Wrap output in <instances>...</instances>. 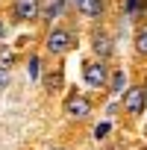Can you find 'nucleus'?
Masks as SVG:
<instances>
[{"instance_id":"obj_5","label":"nucleus","mask_w":147,"mask_h":150,"mask_svg":"<svg viewBox=\"0 0 147 150\" xmlns=\"http://www.w3.org/2000/svg\"><path fill=\"white\" fill-rule=\"evenodd\" d=\"M38 15V0H15V18L18 21H33Z\"/></svg>"},{"instance_id":"obj_11","label":"nucleus","mask_w":147,"mask_h":150,"mask_svg":"<svg viewBox=\"0 0 147 150\" xmlns=\"http://www.w3.org/2000/svg\"><path fill=\"white\" fill-rule=\"evenodd\" d=\"M62 6H65V3H62V0H56V3H53V6H50V9L44 12V18H47V21H53V18H56V15L62 12Z\"/></svg>"},{"instance_id":"obj_17","label":"nucleus","mask_w":147,"mask_h":150,"mask_svg":"<svg viewBox=\"0 0 147 150\" xmlns=\"http://www.w3.org/2000/svg\"><path fill=\"white\" fill-rule=\"evenodd\" d=\"M77 3H83V0H77Z\"/></svg>"},{"instance_id":"obj_7","label":"nucleus","mask_w":147,"mask_h":150,"mask_svg":"<svg viewBox=\"0 0 147 150\" xmlns=\"http://www.w3.org/2000/svg\"><path fill=\"white\" fill-rule=\"evenodd\" d=\"M80 9H83L86 15H91V18H94V15H100V12H103V0H83Z\"/></svg>"},{"instance_id":"obj_16","label":"nucleus","mask_w":147,"mask_h":150,"mask_svg":"<svg viewBox=\"0 0 147 150\" xmlns=\"http://www.w3.org/2000/svg\"><path fill=\"white\" fill-rule=\"evenodd\" d=\"M53 150H62V147H53Z\"/></svg>"},{"instance_id":"obj_6","label":"nucleus","mask_w":147,"mask_h":150,"mask_svg":"<svg viewBox=\"0 0 147 150\" xmlns=\"http://www.w3.org/2000/svg\"><path fill=\"white\" fill-rule=\"evenodd\" d=\"M94 53L97 56H109L112 53V38L109 35H94Z\"/></svg>"},{"instance_id":"obj_4","label":"nucleus","mask_w":147,"mask_h":150,"mask_svg":"<svg viewBox=\"0 0 147 150\" xmlns=\"http://www.w3.org/2000/svg\"><path fill=\"white\" fill-rule=\"evenodd\" d=\"M124 106H127V112L129 115H141L144 112V88H129L127 94H124Z\"/></svg>"},{"instance_id":"obj_12","label":"nucleus","mask_w":147,"mask_h":150,"mask_svg":"<svg viewBox=\"0 0 147 150\" xmlns=\"http://www.w3.org/2000/svg\"><path fill=\"white\" fill-rule=\"evenodd\" d=\"M30 77H33V80H38V59H35V56L30 59Z\"/></svg>"},{"instance_id":"obj_15","label":"nucleus","mask_w":147,"mask_h":150,"mask_svg":"<svg viewBox=\"0 0 147 150\" xmlns=\"http://www.w3.org/2000/svg\"><path fill=\"white\" fill-rule=\"evenodd\" d=\"M3 33H6V24H3V21H0V38H3Z\"/></svg>"},{"instance_id":"obj_14","label":"nucleus","mask_w":147,"mask_h":150,"mask_svg":"<svg viewBox=\"0 0 147 150\" xmlns=\"http://www.w3.org/2000/svg\"><path fill=\"white\" fill-rule=\"evenodd\" d=\"M6 83H9V74H6L3 68H0V88H6Z\"/></svg>"},{"instance_id":"obj_2","label":"nucleus","mask_w":147,"mask_h":150,"mask_svg":"<svg viewBox=\"0 0 147 150\" xmlns=\"http://www.w3.org/2000/svg\"><path fill=\"white\" fill-rule=\"evenodd\" d=\"M74 47V35L68 33V30H53L50 35H47V50L50 53H65V50H71Z\"/></svg>"},{"instance_id":"obj_9","label":"nucleus","mask_w":147,"mask_h":150,"mask_svg":"<svg viewBox=\"0 0 147 150\" xmlns=\"http://www.w3.org/2000/svg\"><path fill=\"white\" fill-rule=\"evenodd\" d=\"M135 50H138V53H147V27L138 30V35H135Z\"/></svg>"},{"instance_id":"obj_3","label":"nucleus","mask_w":147,"mask_h":150,"mask_svg":"<svg viewBox=\"0 0 147 150\" xmlns=\"http://www.w3.org/2000/svg\"><path fill=\"white\" fill-rule=\"evenodd\" d=\"M106 77H109V71H106L103 62H91V65H86V83H88V86L100 88V86H106Z\"/></svg>"},{"instance_id":"obj_10","label":"nucleus","mask_w":147,"mask_h":150,"mask_svg":"<svg viewBox=\"0 0 147 150\" xmlns=\"http://www.w3.org/2000/svg\"><path fill=\"white\" fill-rule=\"evenodd\" d=\"M121 91H124V71H118L112 80V94H121Z\"/></svg>"},{"instance_id":"obj_1","label":"nucleus","mask_w":147,"mask_h":150,"mask_svg":"<svg viewBox=\"0 0 147 150\" xmlns=\"http://www.w3.org/2000/svg\"><path fill=\"white\" fill-rule=\"evenodd\" d=\"M88 112H91V103L83 97V94H71L68 100H65V115L68 118H88Z\"/></svg>"},{"instance_id":"obj_8","label":"nucleus","mask_w":147,"mask_h":150,"mask_svg":"<svg viewBox=\"0 0 147 150\" xmlns=\"http://www.w3.org/2000/svg\"><path fill=\"white\" fill-rule=\"evenodd\" d=\"M12 62H15V50H12V47H0V68L9 71Z\"/></svg>"},{"instance_id":"obj_13","label":"nucleus","mask_w":147,"mask_h":150,"mask_svg":"<svg viewBox=\"0 0 147 150\" xmlns=\"http://www.w3.org/2000/svg\"><path fill=\"white\" fill-rule=\"evenodd\" d=\"M106 132H109V124H100V127H97V129H94V135H97V138H103V135H106Z\"/></svg>"}]
</instances>
